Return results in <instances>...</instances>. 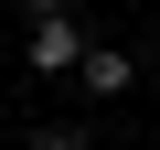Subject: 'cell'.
Returning a JSON list of instances; mask_svg holds the SVG:
<instances>
[{"mask_svg": "<svg viewBox=\"0 0 160 150\" xmlns=\"http://www.w3.org/2000/svg\"><path fill=\"white\" fill-rule=\"evenodd\" d=\"M75 86H86V97H128V86H139V54H128V43H86Z\"/></svg>", "mask_w": 160, "mask_h": 150, "instance_id": "7a4b0ae2", "label": "cell"}, {"mask_svg": "<svg viewBox=\"0 0 160 150\" xmlns=\"http://www.w3.org/2000/svg\"><path fill=\"white\" fill-rule=\"evenodd\" d=\"M22 11H75V0H22Z\"/></svg>", "mask_w": 160, "mask_h": 150, "instance_id": "277c9868", "label": "cell"}, {"mask_svg": "<svg viewBox=\"0 0 160 150\" xmlns=\"http://www.w3.org/2000/svg\"><path fill=\"white\" fill-rule=\"evenodd\" d=\"M149 11H160V0H149Z\"/></svg>", "mask_w": 160, "mask_h": 150, "instance_id": "5b68a950", "label": "cell"}, {"mask_svg": "<svg viewBox=\"0 0 160 150\" xmlns=\"http://www.w3.org/2000/svg\"><path fill=\"white\" fill-rule=\"evenodd\" d=\"M32 150H86V129H75V118H43V129H32Z\"/></svg>", "mask_w": 160, "mask_h": 150, "instance_id": "3957f363", "label": "cell"}, {"mask_svg": "<svg viewBox=\"0 0 160 150\" xmlns=\"http://www.w3.org/2000/svg\"><path fill=\"white\" fill-rule=\"evenodd\" d=\"M86 22H75V11H32V75H75V64H86Z\"/></svg>", "mask_w": 160, "mask_h": 150, "instance_id": "6da1fadb", "label": "cell"}]
</instances>
